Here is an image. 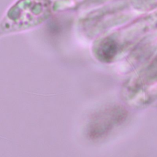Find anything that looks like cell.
<instances>
[{
    "label": "cell",
    "mask_w": 157,
    "mask_h": 157,
    "mask_svg": "<svg viewBox=\"0 0 157 157\" xmlns=\"http://www.w3.org/2000/svg\"><path fill=\"white\" fill-rule=\"evenodd\" d=\"M126 117V110L120 105H109L101 109L90 118L86 128V135L91 140L105 138L123 123Z\"/></svg>",
    "instance_id": "1"
},
{
    "label": "cell",
    "mask_w": 157,
    "mask_h": 157,
    "mask_svg": "<svg viewBox=\"0 0 157 157\" xmlns=\"http://www.w3.org/2000/svg\"><path fill=\"white\" fill-rule=\"evenodd\" d=\"M117 50V45L114 42L107 40L101 45L99 55L101 58L105 61L110 60L115 55Z\"/></svg>",
    "instance_id": "2"
}]
</instances>
